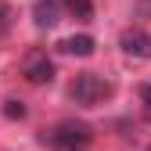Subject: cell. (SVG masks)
Here are the masks:
<instances>
[{"instance_id": "cell-9", "label": "cell", "mask_w": 151, "mask_h": 151, "mask_svg": "<svg viewBox=\"0 0 151 151\" xmlns=\"http://www.w3.org/2000/svg\"><path fill=\"white\" fill-rule=\"evenodd\" d=\"M7 29H11V7H7V4H0V36H4Z\"/></svg>"}, {"instance_id": "cell-11", "label": "cell", "mask_w": 151, "mask_h": 151, "mask_svg": "<svg viewBox=\"0 0 151 151\" xmlns=\"http://www.w3.org/2000/svg\"><path fill=\"white\" fill-rule=\"evenodd\" d=\"M147 151H151V147H147Z\"/></svg>"}, {"instance_id": "cell-10", "label": "cell", "mask_w": 151, "mask_h": 151, "mask_svg": "<svg viewBox=\"0 0 151 151\" xmlns=\"http://www.w3.org/2000/svg\"><path fill=\"white\" fill-rule=\"evenodd\" d=\"M137 93H140V101L151 108V83H140V86H137Z\"/></svg>"}, {"instance_id": "cell-1", "label": "cell", "mask_w": 151, "mask_h": 151, "mask_svg": "<svg viewBox=\"0 0 151 151\" xmlns=\"http://www.w3.org/2000/svg\"><path fill=\"white\" fill-rule=\"evenodd\" d=\"M111 93H115V83L104 79L101 72H79V76L72 79V86H68V97H72L76 104H83V108L104 104Z\"/></svg>"}, {"instance_id": "cell-5", "label": "cell", "mask_w": 151, "mask_h": 151, "mask_svg": "<svg viewBox=\"0 0 151 151\" xmlns=\"http://www.w3.org/2000/svg\"><path fill=\"white\" fill-rule=\"evenodd\" d=\"M32 22L40 29H50L61 22V0H36L32 4Z\"/></svg>"}, {"instance_id": "cell-3", "label": "cell", "mask_w": 151, "mask_h": 151, "mask_svg": "<svg viewBox=\"0 0 151 151\" xmlns=\"http://www.w3.org/2000/svg\"><path fill=\"white\" fill-rule=\"evenodd\" d=\"M22 76H25V83H32V86H47L54 79V58L47 50H29L22 58Z\"/></svg>"}, {"instance_id": "cell-7", "label": "cell", "mask_w": 151, "mask_h": 151, "mask_svg": "<svg viewBox=\"0 0 151 151\" xmlns=\"http://www.w3.org/2000/svg\"><path fill=\"white\" fill-rule=\"evenodd\" d=\"M61 11H68L76 22H93V0H61Z\"/></svg>"}, {"instance_id": "cell-2", "label": "cell", "mask_w": 151, "mask_h": 151, "mask_svg": "<svg viewBox=\"0 0 151 151\" xmlns=\"http://www.w3.org/2000/svg\"><path fill=\"white\" fill-rule=\"evenodd\" d=\"M43 140L54 147V151H86L90 140H93V129L86 122H76V119H61L58 126H50Z\"/></svg>"}, {"instance_id": "cell-4", "label": "cell", "mask_w": 151, "mask_h": 151, "mask_svg": "<svg viewBox=\"0 0 151 151\" xmlns=\"http://www.w3.org/2000/svg\"><path fill=\"white\" fill-rule=\"evenodd\" d=\"M119 47H122V54H129V58L147 61L151 58V32L147 29H126L119 36Z\"/></svg>"}, {"instance_id": "cell-8", "label": "cell", "mask_w": 151, "mask_h": 151, "mask_svg": "<svg viewBox=\"0 0 151 151\" xmlns=\"http://www.w3.org/2000/svg\"><path fill=\"white\" fill-rule=\"evenodd\" d=\"M4 115H7V119H25V104H22V101H14V97L4 101Z\"/></svg>"}, {"instance_id": "cell-6", "label": "cell", "mask_w": 151, "mask_h": 151, "mask_svg": "<svg viewBox=\"0 0 151 151\" xmlns=\"http://www.w3.org/2000/svg\"><path fill=\"white\" fill-rule=\"evenodd\" d=\"M93 47H97V43H93V36H90V32L65 36V40L58 43V50H61V54H76V58H90V54H93Z\"/></svg>"}]
</instances>
